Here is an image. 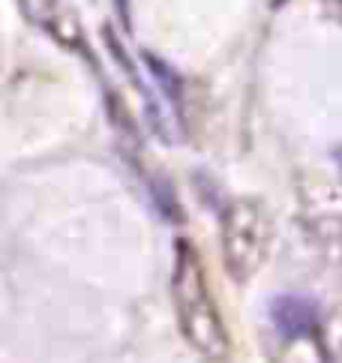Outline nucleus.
I'll use <instances>...</instances> for the list:
<instances>
[{
	"instance_id": "nucleus-7",
	"label": "nucleus",
	"mask_w": 342,
	"mask_h": 363,
	"mask_svg": "<svg viewBox=\"0 0 342 363\" xmlns=\"http://www.w3.org/2000/svg\"><path fill=\"white\" fill-rule=\"evenodd\" d=\"M282 4H288V0H273V6H276V9H280Z\"/></svg>"
},
{
	"instance_id": "nucleus-1",
	"label": "nucleus",
	"mask_w": 342,
	"mask_h": 363,
	"mask_svg": "<svg viewBox=\"0 0 342 363\" xmlns=\"http://www.w3.org/2000/svg\"><path fill=\"white\" fill-rule=\"evenodd\" d=\"M171 301L177 309V324L187 342L207 360H226L231 352V340L219 306L210 294L204 267L187 240H177L175 274H171Z\"/></svg>"
},
{
	"instance_id": "nucleus-6",
	"label": "nucleus",
	"mask_w": 342,
	"mask_h": 363,
	"mask_svg": "<svg viewBox=\"0 0 342 363\" xmlns=\"http://www.w3.org/2000/svg\"><path fill=\"white\" fill-rule=\"evenodd\" d=\"M333 160H336V165H339V172H342V145L333 150Z\"/></svg>"
},
{
	"instance_id": "nucleus-4",
	"label": "nucleus",
	"mask_w": 342,
	"mask_h": 363,
	"mask_svg": "<svg viewBox=\"0 0 342 363\" xmlns=\"http://www.w3.org/2000/svg\"><path fill=\"white\" fill-rule=\"evenodd\" d=\"M270 321H273V328L285 336V340H300V336H309V333H315L321 328L319 313H315V303L307 301V297H300V294L273 297Z\"/></svg>"
},
{
	"instance_id": "nucleus-5",
	"label": "nucleus",
	"mask_w": 342,
	"mask_h": 363,
	"mask_svg": "<svg viewBox=\"0 0 342 363\" xmlns=\"http://www.w3.org/2000/svg\"><path fill=\"white\" fill-rule=\"evenodd\" d=\"M319 333H321V348L324 352L331 357H339L342 354V306L333 309V313L327 315V321H321Z\"/></svg>"
},
{
	"instance_id": "nucleus-3",
	"label": "nucleus",
	"mask_w": 342,
	"mask_h": 363,
	"mask_svg": "<svg viewBox=\"0 0 342 363\" xmlns=\"http://www.w3.org/2000/svg\"><path fill=\"white\" fill-rule=\"evenodd\" d=\"M300 207L319 235H336L342 228V184L321 174L300 180Z\"/></svg>"
},
{
	"instance_id": "nucleus-2",
	"label": "nucleus",
	"mask_w": 342,
	"mask_h": 363,
	"mask_svg": "<svg viewBox=\"0 0 342 363\" xmlns=\"http://www.w3.org/2000/svg\"><path fill=\"white\" fill-rule=\"evenodd\" d=\"M222 264L234 282H249L270 250V216L255 199H234L219 225Z\"/></svg>"
}]
</instances>
